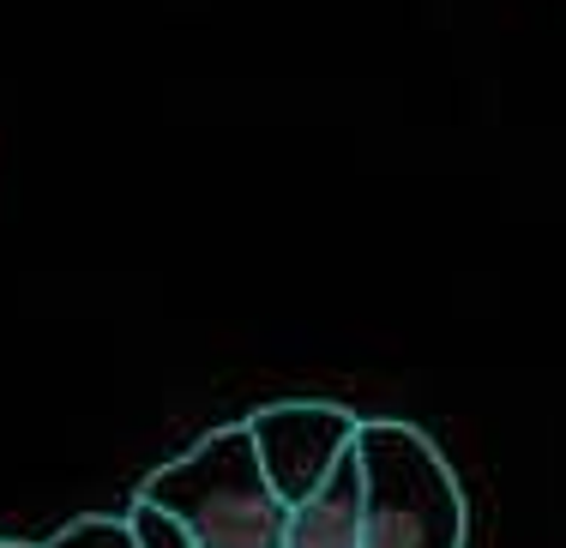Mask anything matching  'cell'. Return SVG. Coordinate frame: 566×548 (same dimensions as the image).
I'll return each mask as SVG.
<instances>
[{"instance_id":"1","label":"cell","mask_w":566,"mask_h":548,"mask_svg":"<svg viewBox=\"0 0 566 548\" xmlns=\"http://www.w3.org/2000/svg\"><path fill=\"white\" fill-rule=\"evenodd\" d=\"M139 500L164 506L199 548H290V506L265 476L248 422L211 428L181 459L157 464Z\"/></svg>"},{"instance_id":"2","label":"cell","mask_w":566,"mask_h":548,"mask_svg":"<svg viewBox=\"0 0 566 548\" xmlns=\"http://www.w3.org/2000/svg\"><path fill=\"white\" fill-rule=\"evenodd\" d=\"M368 525L361 548H464V488L440 446L410 422H361L356 440Z\"/></svg>"},{"instance_id":"3","label":"cell","mask_w":566,"mask_h":548,"mask_svg":"<svg viewBox=\"0 0 566 548\" xmlns=\"http://www.w3.org/2000/svg\"><path fill=\"white\" fill-rule=\"evenodd\" d=\"M248 434L260 446V464L283 494V506L314 500L319 488L338 476V464L356 452L361 417L344 404H319V398H295V404H265L248 417Z\"/></svg>"},{"instance_id":"4","label":"cell","mask_w":566,"mask_h":548,"mask_svg":"<svg viewBox=\"0 0 566 548\" xmlns=\"http://www.w3.org/2000/svg\"><path fill=\"white\" fill-rule=\"evenodd\" d=\"M368 525V483H361V459L349 452L326 488L290 513V548H361Z\"/></svg>"},{"instance_id":"5","label":"cell","mask_w":566,"mask_h":548,"mask_svg":"<svg viewBox=\"0 0 566 548\" xmlns=\"http://www.w3.org/2000/svg\"><path fill=\"white\" fill-rule=\"evenodd\" d=\"M43 548H139V537H133L127 518L91 513V518H73V525H61Z\"/></svg>"},{"instance_id":"6","label":"cell","mask_w":566,"mask_h":548,"mask_svg":"<svg viewBox=\"0 0 566 548\" xmlns=\"http://www.w3.org/2000/svg\"><path fill=\"white\" fill-rule=\"evenodd\" d=\"M127 525H133V537H139V548H199L193 530L175 525L164 506H151V500H133L127 506Z\"/></svg>"},{"instance_id":"7","label":"cell","mask_w":566,"mask_h":548,"mask_svg":"<svg viewBox=\"0 0 566 548\" xmlns=\"http://www.w3.org/2000/svg\"><path fill=\"white\" fill-rule=\"evenodd\" d=\"M0 548H36V542H12V537H0Z\"/></svg>"}]
</instances>
